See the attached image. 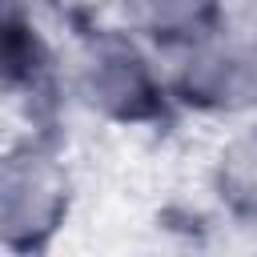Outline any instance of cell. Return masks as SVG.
I'll return each mask as SVG.
<instances>
[{
  "instance_id": "3",
  "label": "cell",
  "mask_w": 257,
  "mask_h": 257,
  "mask_svg": "<svg viewBox=\"0 0 257 257\" xmlns=\"http://www.w3.org/2000/svg\"><path fill=\"white\" fill-rule=\"evenodd\" d=\"M124 8L157 36H193L209 24L217 0H124Z\"/></svg>"
},
{
  "instance_id": "4",
  "label": "cell",
  "mask_w": 257,
  "mask_h": 257,
  "mask_svg": "<svg viewBox=\"0 0 257 257\" xmlns=\"http://www.w3.org/2000/svg\"><path fill=\"white\" fill-rule=\"evenodd\" d=\"M221 189L237 209L257 213V128H249L221 153Z\"/></svg>"
},
{
  "instance_id": "2",
  "label": "cell",
  "mask_w": 257,
  "mask_h": 257,
  "mask_svg": "<svg viewBox=\"0 0 257 257\" xmlns=\"http://www.w3.org/2000/svg\"><path fill=\"white\" fill-rule=\"evenodd\" d=\"M80 92L116 120H145L161 108V84L133 40L96 36L80 64Z\"/></svg>"
},
{
  "instance_id": "1",
  "label": "cell",
  "mask_w": 257,
  "mask_h": 257,
  "mask_svg": "<svg viewBox=\"0 0 257 257\" xmlns=\"http://www.w3.org/2000/svg\"><path fill=\"white\" fill-rule=\"evenodd\" d=\"M64 213V173L36 149H12L0 157V241L36 245Z\"/></svg>"
}]
</instances>
